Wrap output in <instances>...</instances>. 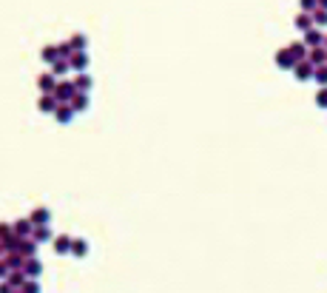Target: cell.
Here are the masks:
<instances>
[{
  "label": "cell",
  "instance_id": "cell-1",
  "mask_svg": "<svg viewBox=\"0 0 327 293\" xmlns=\"http://www.w3.org/2000/svg\"><path fill=\"white\" fill-rule=\"evenodd\" d=\"M51 94L57 97V102H71V97L77 94V89H74V83H71V80H60V83H57V89L51 91Z\"/></svg>",
  "mask_w": 327,
  "mask_h": 293
},
{
  "label": "cell",
  "instance_id": "cell-2",
  "mask_svg": "<svg viewBox=\"0 0 327 293\" xmlns=\"http://www.w3.org/2000/svg\"><path fill=\"white\" fill-rule=\"evenodd\" d=\"M302 43L307 46V49H316V46H325V32L319 29V26H313V29H307L305 37H302Z\"/></svg>",
  "mask_w": 327,
  "mask_h": 293
},
{
  "label": "cell",
  "instance_id": "cell-3",
  "mask_svg": "<svg viewBox=\"0 0 327 293\" xmlns=\"http://www.w3.org/2000/svg\"><path fill=\"white\" fill-rule=\"evenodd\" d=\"M313 71H316V66H313L310 60H299V63L293 66L296 80H302V83H305V80H313Z\"/></svg>",
  "mask_w": 327,
  "mask_h": 293
},
{
  "label": "cell",
  "instance_id": "cell-4",
  "mask_svg": "<svg viewBox=\"0 0 327 293\" xmlns=\"http://www.w3.org/2000/svg\"><path fill=\"white\" fill-rule=\"evenodd\" d=\"M57 83H60V80H57L51 71H46V74H40V77H37V86H40V91H43V94H51V91L57 89Z\"/></svg>",
  "mask_w": 327,
  "mask_h": 293
},
{
  "label": "cell",
  "instance_id": "cell-5",
  "mask_svg": "<svg viewBox=\"0 0 327 293\" xmlns=\"http://www.w3.org/2000/svg\"><path fill=\"white\" fill-rule=\"evenodd\" d=\"M276 66H279V68H293L296 66V57L290 54V49H287V46L276 51Z\"/></svg>",
  "mask_w": 327,
  "mask_h": 293
},
{
  "label": "cell",
  "instance_id": "cell-6",
  "mask_svg": "<svg viewBox=\"0 0 327 293\" xmlns=\"http://www.w3.org/2000/svg\"><path fill=\"white\" fill-rule=\"evenodd\" d=\"M57 105H60V102H57L54 94H40V100H37V108H40V111H46V114H54Z\"/></svg>",
  "mask_w": 327,
  "mask_h": 293
},
{
  "label": "cell",
  "instance_id": "cell-7",
  "mask_svg": "<svg viewBox=\"0 0 327 293\" xmlns=\"http://www.w3.org/2000/svg\"><path fill=\"white\" fill-rule=\"evenodd\" d=\"M68 63H71V68H74V71H86V68H89V54H86V51H74V54L68 57Z\"/></svg>",
  "mask_w": 327,
  "mask_h": 293
},
{
  "label": "cell",
  "instance_id": "cell-8",
  "mask_svg": "<svg viewBox=\"0 0 327 293\" xmlns=\"http://www.w3.org/2000/svg\"><path fill=\"white\" fill-rule=\"evenodd\" d=\"M307 60H310L313 66H327V49H325V46L310 49V51H307Z\"/></svg>",
  "mask_w": 327,
  "mask_h": 293
},
{
  "label": "cell",
  "instance_id": "cell-9",
  "mask_svg": "<svg viewBox=\"0 0 327 293\" xmlns=\"http://www.w3.org/2000/svg\"><path fill=\"white\" fill-rule=\"evenodd\" d=\"M54 117H57V123H71V117H74V108H71V105H68V102H60V105H57V111H54Z\"/></svg>",
  "mask_w": 327,
  "mask_h": 293
},
{
  "label": "cell",
  "instance_id": "cell-10",
  "mask_svg": "<svg viewBox=\"0 0 327 293\" xmlns=\"http://www.w3.org/2000/svg\"><path fill=\"white\" fill-rule=\"evenodd\" d=\"M296 29L302 34H305L307 29H313V14H310V11H299V14H296Z\"/></svg>",
  "mask_w": 327,
  "mask_h": 293
},
{
  "label": "cell",
  "instance_id": "cell-11",
  "mask_svg": "<svg viewBox=\"0 0 327 293\" xmlns=\"http://www.w3.org/2000/svg\"><path fill=\"white\" fill-rule=\"evenodd\" d=\"M68 105L74 108V114H77V111H86V108H89V94H86V91H77V94L71 97V102H68Z\"/></svg>",
  "mask_w": 327,
  "mask_h": 293
},
{
  "label": "cell",
  "instance_id": "cell-12",
  "mask_svg": "<svg viewBox=\"0 0 327 293\" xmlns=\"http://www.w3.org/2000/svg\"><path fill=\"white\" fill-rule=\"evenodd\" d=\"M34 248H37V242H34V239H20L17 253H20L23 259H32V256H34Z\"/></svg>",
  "mask_w": 327,
  "mask_h": 293
},
{
  "label": "cell",
  "instance_id": "cell-13",
  "mask_svg": "<svg viewBox=\"0 0 327 293\" xmlns=\"http://www.w3.org/2000/svg\"><path fill=\"white\" fill-rule=\"evenodd\" d=\"M287 49H290V54L296 57V63H299V60H307V51H310V49H307L302 40H296V43H287Z\"/></svg>",
  "mask_w": 327,
  "mask_h": 293
},
{
  "label": "cell",
  "instance_id": "cell-14",
  "mask_svg": "<svg viewBox=\"0 0 327 293\" xmlns=\"http://www.w3.org/2000/svg\"><path fill=\"white\" fill-rule=\"evenodd\" d=\"M32 222L34 225H48V222H51V211H48V208H37V211H32Z\"/></svg>",
  "mask_w": 327,
  "mask_h": 293
},
{
  "label": "cell",
  "instance_id": "cell-15",
  "mask_svg": "<svg viewBox=\"0 0 327 293\" xmlns=\"http://www.w3.org/2000/svg\"><path fill=\"white\" fill-rule=\"evenodd\" d=\"M14 234H17V237H32L34 234V222L32 219H20V222H17V225H14Z\"/></svg>",
  "mask_w": 327,
  "mask_h": 293
},
{
  "label": "cell",
  "instance_id": "cell-16",
  "mask_svg": "<svg viewBox=\"0 0 327 293\" xmlns=\"http://www.w3.org/2000/svg\"><path fill=\"white\" fill-rule=\"evenodd\" d=\"M71 83H74V89H77V91H89L91 89V77L86 74V71H80L77 77L71 80Z\"/></svg>",
  "mask_w": 327,
  "mask_h": 293
},
{
  "label": "cell",
  "instance_id": "cell-17",
  "mask_svg": "<svg viewBox=\"0 0 327 293\" xmlns=\"http://www.w3.org/2000/svg\"><path fill=\"white\" fill-rule=\"evenodd\" d=\"M71 242H74L71 237H57L54 239V250L57 253H68V250H71Z\"/></svg>",
  "mask_w": 327,
  "mask_h": 293
},
{
  "label": "cell",
  "instance_id": "cell-18",
  "mask_svg": "<svg viewBox=\"0 0 327 293\" xmlns=\"http://www.w3.org/2000/svg\"><path fill=\"white\" fill-rule=\"evenodd\" d=\"M68 68H71V63H68V60H54V63H51V74H54V77H63Z\"/></svg>",
  "mask_w": 327,
  "mask_h": 293
},
{
  "label": "cell",
  "instance_id": "cell-19",
  "mask_svg": "<svg viewBox=\"0 0 327 293\" xmlns=\"http://www.w3.org/2000/svg\"><path fill=\"white\" fill-rule=\"evenodd\" d=\"M23 273H26V276H37V273H40V262L34 259V256L32 259H26L23 262Z\"/></svg>",
  "mask_w": 327,
  "mask_h": 293
},
{
  "label": "cell",
  "instance_id": "cell-20",
  "mask_svg": "<svg viewBox=\"0 0 327 293\" xmlns=\"http://www.w3.org/2000/svg\"><path fill=\"white\" fill-rule=\"evenodd\" d=\"M48 237H51L48 225H34V234H32V239H34V242H46Z\"/></svg>",
  "mask_w": 327,
  "mask_h": 293
},
{
  "label": "cell",
  "instance_id": "cell-21",
  "mask_svg": "<svg viewBox=\"0 0 327 293\" xmlns=\"http://www.w3.org/2000/svg\"><path fill=\"white\" fill-rule=\"evenodd\" d=\"M310 14H313V26H319V29L327 26V9H313Z\"/></svg>",
  "mask_w": 327,
  "mask_h": 293
},
{
  "label": "cell",
  "instance_id": "cell-22",
  "mask_svg": "<svg viewBox=\"0 0 327 293\" xmlns=\"http://www.w3.org/2000/svg\"><path fill=\"white\" fill-rule=\"evenodd\" d=\"M40 57H43L46 63H54V60H60V54H57V46H46L43 51H40Z\"/></svg>",
  "mask_w": 327,
  "mask_h": 293
},
{
  "label": "cell",
  "instance_id": "cell-23",
  "mask_svg": "<svg viewBox=\"0 0 327 293\" xmlns=\"http://www.w3.org/2000/svg\"><path fill=\"white\" fill-rule=\"evenodd\" d=\"M68 43H71V49H74V51H86V43H89V40H86V34H74Z\"/></svg>",
  "mask_w": 327,
  "mask_h": 293
},
{
  "label": "cell",
  "instance_id": "cell-24",
  "mask_svg": "<svg viewBox=\"0 0 327 293\" xmlns=\"http://www.w3.org/2000/svg\"><path fill=\"white\" fill-rule=\"evenodd\" d=\"M313 80H316L319 86L325 89V86H327V66H316V71H313Z\"/></svg>",
  "mask_w": 327,
  "mask_h": 293
},
{
  "label": "cell",
  "instance_id": "cell-25",
  "mask_svg": "<svg viewBox=\"0 0 327 293\" xmlns=\"http://www.w3.org/2000/svg\"><path fill=\"white\" fill-rule=\"evenodd\" d=\"M57 54H60V60H68V57L74 54L71 43H57Z\"/></svg>",
  "mask_w": 327,
  "mask_h": 293
},
{
  "label": "cell",
  "instance_id": "cell-26",
  "mask_svg": "<svg viewBox=\"0 0 327 293\" xmlns=\"http://www.w3.org/2000/svg\"><path fill=\"white\" fill-rule=\"evenodd\" d=\"M86 250H89V245H86V242H80V239H74V242H71V253H77V256H83Z\"/></svg>",
  "mask_w": 327,
  "mask_h": 293
},
{
  "label": "cell",
  "instance_id": "cell-27",
  "mask_svg": "<svg viewBox=\"0 0 327 293\" xmlns=\"http://www.w3.org/2000/svg\"><path fill=\"white\" fill-rule=\"evenodd\" d=\"M316 105H319V108H327V86H325V89H319V94H316Z\"/></svg>",
  "mask_w": 327,
  "mask_h": 293
},
{
  "label": "cell",
  "instance_id": "cell-28",
  "mask_svg": "<svg viewBox=\"0 0 327 293\" xmlns=\"http://www.w3.org/2000/svg\"><path fill=\"white\" fill-rule=\"evenodd\" d=\"M299 6H302V11H313L319 9V0H299Z\"/></svg>",
  "mask_w": 327,
  "mask_h": 293
},
{
  "label": "cell",
  "instance_id": "cell-29",
  "mask_svg": "<svg viewBox=\"0 0 327 293\" xmlns=\"http://www.w3.org/2000/svg\"><path fill=\"white\" fill-rule=\"evenodd\" d=\"M23 293H37V285L34 282H23Z\"/></svg>",
  "mask_w": 327,
  "mask_h": 293
},
{
  "label": "cell",
  "instance_id": "cell-30",
  "mask_svg": "<svg viewBox=\"0 0 327 293\" xmlns=\"http://www.w3.org/2000/svg\"><path fill=\"white\" fill-rule=\"evenodd\" d=\"M319 9H327V0H319Z\"/></svg>",
  "mask_w": 327,
  "mask_h": 293
},
{
  "label": "cell",
  "instance_id": "cell-31",
  "mask_svg": "<svg viewBox=\"0 0 327 293\" xmlns=\"http://www.w3.org/2000/svg\"><path fill=\"white\" fill-rule=\"evenodd\" d=\"M325 49H327V34H325Z\"/></svg>",
  "mask_w": 327,
  "mask_h": 293
}]
</instances>
